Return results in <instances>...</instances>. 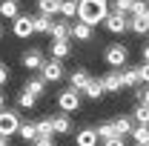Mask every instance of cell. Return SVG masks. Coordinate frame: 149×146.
I'll return each mask as SVG.
<instances>
[{
	"mask_svg": "<svg viewBox=\"0 0 149 146\" xmlns=\"http://www.w3.org/2000/svg\"><path fill=\"white\" fill-rule=\"evenodd\" d=\"M92 37H95V29H92V26H86V23H80V20H74V23H72V40L92 43Z\"/></svg>",
	"mask_w": 149,
	"mask_h": 146,
	"instance_id": "cell-17",
	"label": "cell"
},
{
	"mask_svg": "<svg viewBox=\"0 0 149 146\" xmlns=\"http://www.w3.org/2000/svg\"><path fill=\"white\" fill-rule=\"evenodd\" d=\"M135 97H138V103L149 106V83H141V86L135 89Z\"/></svg>",
	"mask_w": 149,
	"mask_h": 146,
	"instance_id": "cell-33",
	"label": "cell"
},
{
	"mask_svg": "<svg viewBox=\"0 0 149 146\" xmlns=\"http://www.w3.org/2000/svg\"><path fill=\"white\" fill-rule=\"evenodd\" d=\"M49 55H52V60H66V57L72 55V40H52L49 43Z\"/></svg>",
	"mask_w": 149,
	"mask_h": 146,
	"instance_id": "cell-11",
	"label": "cell"
},
{
	"mask_svg": "<svg viewBox=\"0 0 149 146\" xmlns=\"http://www.w3.org/2000/svg\"><path fill=\"white\" fill-rule=\"evenodd\" d=\"M17 15H20V3L17 0H0V17L15 20Z\"/></svg>",
	"mask_w": 149,
	"mask_h": 146,
	"instance_id": "cell-21",
	"label": "cell"
},
{
	"mask_svg": "<svg viewBox=\"0 0 149 146\" xmlns=\"http://www.w3.org/2000/svg\"><path fill=\"white\" fill-rule=\"evenodd\" d=\"M46 86H49V83H46V80H43L40 74H29V77H26V83H23V89L29 92V95H35L37 100H40V97H43V95L49 92Z\"/></svg>",
	"mask_w": 149,
	"mask_h": 146,
	"instance_id": "cell-10",
	"label": "cell"
},
{
	"mask_svg": "<svg viewBox=\"0 0 149 146\" xmlns=\"http://www.w3.org/2000/svg\"><path fill=\"white\" fill-rule=\"evenodd\" d=\"M9 80H12V69H9L6 63H0V89H3Z\"/></svg>",
	"mask_w": 149,
	"mask_h": 146,
	"instance_id": "cell-34",
	"label": "cell"
},
{
	"mask_svg": "<svg viewBox=\"0 0 149 146\" xmlns=\"http://www.w3.org/2000/svg\"><path fill=\"white\" fill-rule=\"evenodd\" d=\"M49 37L52 40H72V23L69 20H55L52 23V32H49Z\"/></svg>",
	"mask_w": 149,
	"mask_h": 146,
	"instance_id": "cell-16",
	"label": "cell"
},
{
	"mask_svg": "<svg viewBox=\"0 0 149 146\" xmlns=\"http://www.w3.org/2000/svg\"><path fill=\"white\" fill-rule=\"evenodd\" d=\"M103 29L109 35H123L129 32V15H120V12H109L106 20H103Z\"/></svg>",
	"mask_w": 149,
	"mask_h": 146,
	"instance_id": "cell-7",
	"label": "cell"
},
{
	"mask_svg": "<svg viewBox=\"0 0 149 146\" xmlns=\"http://www.w3.org/2000/svg\"><path fill=\"white\" fill-rule=\"evenodd\" d=\"M0 146H12V138H6V135H0Z\"/></svg>",
	"mask_w": 149,
	"mask_h": 146,
	"instance_id": "cell-39",
	"label": "cell"
},
{
	"mask_svg": "<svg viewBox=\"0 0 149 146\" xmlns=\"http://www.w3.org/2000/svg\"><path fill=\"white\" fill-rule=\"evenodd\" d=\"M77 6H80V0H63V3H60V17L69 20V23H74V17H77Z\"/></svg>",
	"mask_w": 149,
	"mask_h": 146,
	"instance_id": "cell-22",
	"label": "cell"
},
{
	"mask_svg": "<svg viewBox=\"0 0 149 146\" xmlns=\"http://www.w3.org/2000/svg\"><path fill=\"white\" fill-rule=\"evenodd\" d=\"M57 109L66 112V115L80 112V92H74V89H63L60 95H57Z\"/></svg>",
	"mask_w": 149,
	"mask_h": 146,
	"instance_id": "cell-6",
	"label": "cell"
},
{
	"mask_svg": "<svg viewBox=\"0 0 149 146\" xmlns=\"http://www.w3.org/2000/svg\"><path fill=\"white\" fill-rule=\"evenodd\" d=\"M112 126H115L118 138H129L135 129V120H132V115H118V117H112Z\"/></svg>",
	"mask_w": 149,
	"mask_h": 146,
	"instance_id": "cell-12",
	"label": "cell"
},
{
	"mask_svg": "<svg viewBox=\"0 0 149 146\" xmlns=\"http://www.w3.org/2000/svg\"><path fill=\"white\" fill-rule=\"evenodd\" d=\"M3 35H6V26H3V20H0V40H3Z\"/></svg>",
	"mask_w": 149,
	"mask_h": 146,
	"instance_id": "cell-41",
	"label": "cell"
},
{
	"mask_svg": "<svg viewBox=\"0 0 149 146\" xmlns=\"http://www.w3.org/2000/svg\"><path fill=\"white\" fill-rule=\"evenodd\" d=\"M35 123H37V138H40V135H43V138H52V135H55V129H52V115H49V117H40Z\"/></svg>",
	"mask_w": 149,
	"mask_h": 146,
	"instance_id": "cell-30",
	"label": "cell"
},
{
	"mask_svg": "<svg viewBox=\"0 0 149 146\" xmlns=\"http://www.w3.org/2000/svg\"><path fill=\"white\" fill-rule=\"evenodd\" d=\"M35 106H37V97H35V95H29L26 89H20V92H17V109L32 112Z\"/></svg>",
	"mask_w": 149,
	"mask_h": 146,
	"instance_id": "cell-25",
	"label": "cell"
},
{
	"mask_svg": "<svg viewBox=\"0 0 149 146\" xmlns=\"http://www.w3.org/2000/svg\"><path fill=\"white\" fill-rule=\"evenodd\" d=\"M89 80H92L89 69H74V72L69 74V89H74V92H83L86 86H89Z\"/></svg>",
	"mask_w": 149,
	"mask_h": 146,
	"instance_id": "cell-14",
	"label": "cell"
},
{
	"mask_svg": "<svg viewBox=\"0 0 149 146\" xmlns=\"http://www.w3.org/2000/svg\"><path fill=\"white\" fill-rule=\"evenodd\" d=\"M52 129H55V135H69V132H72V115L55 112V115H52Z\"/></svg>",
	"mask_w": 149,
	"mask_h": 146,
	"instance_id": "cell-15",
	"label": "cell"
},
{
	"mask_svg": "<svg viewBox=\"0 0 149 146\" xmlns=\"http://www.w3.org/2000/svg\"><path fill=\"white\" fill-rule=\"evenodd\" d=\"M100 83H103V92H120L123 89V80H120V69H109V72L100 77Z\"/></svg>",
	"mask_w": 149,
	"mask_h": 146,
	"instance_id": "cell-13",
	"label": "cell"
},
{
	"mask_svg": "<svg viewBox=\"0 0 149 146\" xmlns=\"http://www.w3.org/2000/svg\"><path fill=\"white\" fill-rule=\"evenodd\" d=\"M97 138H100V143H103V140H109V138H118V135H115V126H112V120H103V123H97Z\"/></svg>",
	"mask_w": 149,
	"mask_h": 146,
	"instance_id": "cell-29",
	"label": "cell"
},
{
	"mask_svg": "<svg viewBox=\"0 0 149 146\" xmlns=\"http://www.w3.org/2000/svg\"><path fill=\"white\" fill-rule=\"evenodd\" d=\"M32 146H57V143H55V135H52V138H43V135H40Z\"/></svg>",
	"mask_w": 149,
	"mask_h": 146,
	"instance_id": "cell-36",
	"label": "cell"
},
{
	"mask_svg": "<svg viewBox=\"0 0 149 146\" xmlns=\"http://www.w3.org/2000/svg\"><path fill=\"white\" fill-rule=\"evenodd\" d=\"M52 23L55 20L46 17V15H35V35H49L52 32Z\"/></svg>",
	"mask_w": 149,
	"mask_h": 146,
	"instance_id": "cell-27",
	"label": "cell"
},
{
	"mask_svg": "<svg viewBox=\"0 0 149 146\" xmlns=\"http://www.w3.org/2000/svg\"><path fill=\"white\" fill-rule=\"evenodd\" d=\"M141 60H143V63H149V40L141 46Z\"/></svg>",
	"mask_w": 149,
	"mask_h": 146,
	"instance_id": "cell-38",
	"label": "cell"
},
{
	"mask_svg": "<svg viewBox=\"0 0 149 146\" xmlns=\"http://www.w3.org/2000/svg\"><path fill=\"white\" fill-rule=\"evenodd\" d=\"M106 92H103V83H100V77H92L89 80V86L80 92V97H89V100H100Z\"/></svg>",
	"mask_w": 149,
	"mask_h": 146,
	"instance_id": "cell-20",
	"label": "cell"
},
{
	"mask_svg": "<svg viewBox=\"0 0 149 146\" xmlns=\"http://www.w3.org/2000/svg\"><path fill=\"white\" fill-rule=\"evenodd\" d=\"M17 135L23 138V140L35 143V140H37V123H35V120H23V123H20V129H17Z\"/></svg>",
	"mask_w": 149,
	"mask_h": 146,
	"instance_id": "cell-23",
	"label": "cell"
},
{
	"mask_svg": "<svg viewBox=\"0 0 149 146\" xmlns=\"http://www.w3.org/2000/svg\"><path fill=\"white\" fill-rule=\"evenodd\" d=\"M129 138L135 140V146H149V126H135Z\"/></svg>",
	"mask_w": 149,
	"mask_h": 146,
	"instance_id": "cell-28",
	"label": "cell"
},
{
	"mask_svg": "<svg viewBox=\"0 0 149 146\" xmlns=\"http://www.w3.org/2000/svg\"><path fill=\"white\" fill-rule=\"evenodd\" d=\"M103 63L109 66V69H123V66H129V46L126 43H109L106 49H103Z\"/></svg>",
	"mask_w": 149,
	"mask_h": 146,
	"instance_id": "cell-2",
	"label": "cell"
},
{
	"mask_svg": "<svg viewBox=\"0 0 149 146\" xmlns=\"http://www.w3.org/2000/svg\"><path fill=\"white\" fill-rule=\"evenodd\" d=\"M0 109H6V95H3V89H0Z\"/></svg>",
	"mask_w": 149,
	"mask_h": 146,
	"instance_id": "cell-40",
	"label": "cell"
},
{
	"mask_svg": "<svg viewBox=\"0 0 149 146\" xmlns=\"http://www.w3.org/2000/svg\"><path fill=\"white\" fill-rule=\"evenodd\" d=\"M20 123H23V117L17 109H0V135H6V138L17 135Z\"/></svg>",
	"mask_w": 149,
	"mask_h": 146,
	"instance_id": "cell-3",
	"label": "cell"
},
{
	"mask_svg": "<svg viewBox=\"0 0 149 146\" xmlns=\"http://www.w3.org/2000/svg\"><path fill=\"white\" fill-rule=\"evenodd\" d=\"M129 17H149V0H135Z\"/></svg>",
	"mask_w": 149,
	"mask_h": 146,
	"instance_id": "cell-31",
	"label": "cell"
},
{
	"mask_svg": "<svg viewBox=\"0 0 149 146\" xmlns=\"http://www.w3.org/2000/svg\"><path fill=\"white\" fill-rule=\"evenodd\" d=\"M12 32L17 40H29V37L35 35V15H23L20 12L17 17L12 20Z\"/></svg>",
	"mask_w": 149,
	"mask_h": 146,
	"instance_id": "cell-4",
	"label": "cell"
},
{
	"mask_svg": "<svg viewBox=\"0 0 149 146\" xmlns=\"http://www.w3.org/2000/svg\"><path fill=\"white\" fill-rule=\"evenodd\" d=\"M132 6H135V0H112V3H109L112 12H120V15H129Z\"/></svg>",
	"mask_w": 149,
	"mask_h": 146,
	"instance_id": "cell-32",
	"label": "cell"
},
{
	"mask_svg": "<svg viewBox=\"0 0 149 146\" xmlns=\"http://www.w3.org/2000/svg\"><path fill=\"white\" fill-rule=\"evenodd\" d=\"M37 74H40L46 83H60V80L66 77V69H63L60 60H52V57H49V60L40 66V72H37Z\"/></svg>",
	"mask_w": 149,
	"mask_h": 146,
	"instance_id": "cell-5",
	"label": "cell"
},
{
	"mask_svg": "<svg viewBox=\"0 0 149 146\" xmlns=\"http://www.w3.org/2000/svg\"><path fill=\"white\" fill-rule=\"evenodd\" d=\"M60 3H63V0H35L37 15H46V17H55V15H60Z\"/></svg>",
	"mask_w": 149,
	"mask_h": 146,
	"instance_id": "cell-19",
	"label": "cell"
},
{
	"mask_svg": "<svg viewBox=\"0 0 149 146\" xmlns=\"http://www.w3.org/2000/svg\"><path fill=\"white\" fill-rule=\"evenodd\" d=\"M138 74H141V83H149V63H141L138 66Z\"/></svg>",
	"mask_w": 149,
	"mask_h": 146,
	"instance_id": "cell-35",
	"label": "cell"
},
{
	"mask_svg": "<svg viewBox=\"0 0 149 146\" xmlns=\"http://www.w3.org/2000/svg\"><path fill=\"white\" fill-rule=\"evenodd\" d=\"M20 63L26 66V72H40V66L46 63V55H43L40 49L32 46V49H26V52L20 55Z\"/></svg>",
	"mask_w": 149,
	"mask_h": 146,
	"instance_id": "cell-8",
	"label": "cell"
},
{
	"mask_svg": "<svg viewBox=\"0 0 149 146\" xmlns=\"http://www.w3.org/2000/svg\"><path fill=\"white\" fill-rule=\"evenodd\" d=\"M109 12H112V9H109V0H80V6H77V20L95 29L97 23L106 20Z\"/></svg>",
	"mask_w": 149,
	"mask_h": 146,
	"instance_id": "cell-1",
	"label": "cell"
},
{
	"mask_svg": "<svg viewBox=\"0 0 149 146\" xmlns=\"http://www.w3.org/2000/svg\"><path fill=\"white\" fill-rule=\"evenodd\" d=\"M100 146H126V138H109V140H103Z\"/></svg>",
	"mask_w": 149,
	"mask_h": 146,
	"instance_id": "cell-37",
	"label": "cell"
},
{
	"mask_svg": "<svg viewBox=\"0 0 149 146\" xmlns=\"http://www.w3.org/2000/svg\"><path fill=\"white\" fill-rule=\"evenodd\" d=\"M132 120H135V126H149V106L138 103L135 112H132Z\"/></svg>",
	"mask_w": 149,
	"mask_h": 146,
	"instance_id": "cell-26",
	"label": "cell"
},
{
	"mask_svg": "<svg viewBox=\"0 0 149 146\" xmlns=\"http://www.w3.org/2000/svg\"><path fill=\"white\" fill-rule=\"evenodd\" d=\"M129 32L138 37L149 35V17H129Z\"/></svg>",
	"mask_w": 149,
	"mask_h": 146,
	"instance_id": "cell-24",
	"label": "cell"
},
{
	"mask_svg": "<svg viewBox=\"0 0 149 146\" xmlns=\"http://www.w3.org/2000/svg\"><path fill=\"white\" fill-rule=\"evenodd\" d=\"M120 80H123V89H138V86H141L138 66H123V69H120Z\"/></svg>",
	"mask_w": 149,
	"mask_h": 146,
	"instance_id": "cell-18",
	"label": "cell"
},
{
	"mask_svg": "<svg viewBox=\"0 0 149 146\" xmlns=\"http://www.w3.org/2000/svg\"><path fill=\"white\" fill-rule=\"evenodd\" d=\"M74 146H100V138H97V129L95 126H83L74 132Z\"/></svg>",
	"mask_w": 149,
	"mask_h": 146,
	"instance_id": "cell-9",
	"label": "cell"
}]
</instances>
